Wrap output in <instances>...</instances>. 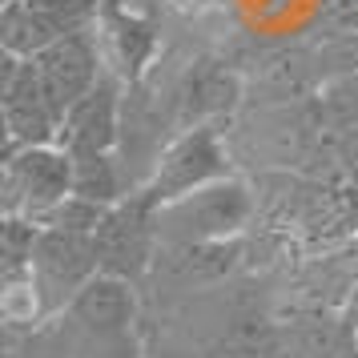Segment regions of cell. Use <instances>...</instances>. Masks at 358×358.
I'll list each match as a JSON object with an SVG mask.
<instances>
[{
  "label": "cell",
  "instance_id": "1",
  "mask_svg": "<svg viewBox=\"0 0 358 358\" xmlns=\"http://www.w3.org/2000/svg\"><path fill=\"white\" fill-rule=\"evenodd\" d=\"M258 194L245 178H217L194 194L157 206L162 242H238L258 222Z\"/></svg>",
  "mask_w": 358,
  "mask_h": 358
},
{
  "label": "cell",
  "instance_id": "2",
  "mask_svg": "<svg viewBox=\"0 0 358 358\" xmlns=\"http://www.w3.org/2000/svg\"><path fill=\"white\" fill-rule=\"evenodd\" d=\"M93 245H97L101 274L129 278V282L141 286L153 270V262H157V250H162L157 201L145 189H133L125 201H117L113 210L105 213V222L93 234Z\"/></svg>",
  "mask_w": 358,
  "mask_h": 358
},
{
  "label": "cell",
  "instance_id": "3",
  "mask_svg": "<svg viewBox=\"0 0 358 358\" xmlns=\"http://www.w3.org/2000/svg\"><path fill=\"white\" fill-rule=\"evenodd\" d=\"M4 213L33 217L36 226L73 194V153L57 145H24L4 153Z\"/></svg>",
  "mask_w": 358,
  "mask_h": 358
},
{
  "label": "cell",
  "instance_id": "4",
  "mask_svg": "<svg viewBox=\"0 0 358 358\" xmlns=\"http://www.w3.org/2000/svg\"><path fill=\"white\" fill-rule=\"evenodd\" d=\"M217 178H229V149L222 141V129L217 125H194V129H181L162 149V157L153 162L149 178L137 189H145L157 206H169V201L194 194Z\"/></svg>",
  "mask_w": 358,
  "mask_h": 358
},
{
  "label": "cell",
  "instance_id": "5",
  "mask_svg": "<svg viewBox=\"0 0 358 358\" xmlns=\"http://www.w3.org/2000/svg\"><path fill=\"white\" fill-rule=\"evenodd\" d=\"M0 117H4V141L8 149L52 145L61 129V113L52 109L49 93L41 85L36 61L4 57L0 65Z\"/></svg>",
  "mask_w": 358,
  "mask_h": 358
},
{
  "label": "cell",
  "instance_id": "6",
  "mask_svg": "<svg viewBox=\"0 0 358 358\" xmlns=\"http://www.w3.org/2000/svg\"><path fill=\"white\" fill-rule=\"evenodd\" d=\"M93 274H101L97 266V245L89 234H69V229H41V242L33 254V278L45 302H49L52 318H61L69 310V302L77 298L85 282Z\"/></svg>",
  "mask_w": 358,
  "mask_h": 358
},
{
  "label": "cell",
  "instance_id": "7",
  "mask_svg": "<svg viewBox=\"0 0 358 358\" xmlns=\"http://www.w3.org/2000/svg\"><path fill=\"white\" fill-rule=\"evenodd\" d=\"M61 318L93 338H133L141 326V286L117 274H93Z\"/></svg>",
  "mask_w": 358,
  "mask_h": 358
},
{
  "label": "cell",
  "instance_id": "8",
  "mask_svg": "<svg viewBox=\"0 0 358 358\" xmlns=\"http://www.w3.org/2000/svg\"><path fill=\"white\" fill-rule=\"evenodd\" d=\"M36 73H41V85H45V93H49L52 109L65 117L69 109L109 73L93 24H89V29H73V33L61 36L52 49L41 52V57H36Z\"/></svg>",
  "mask_w": 358,
  "mask_h": 358
},
{
  "label": "cell",
  "instance_id": "9",
  "mask_svg": "<svg viewBox=\"0 0 358 358\" xmlns=\"http://www.w3.org/2000/svg\"><path fill=\"white\" fill-rule=\"evenodd\" d=\"M121 77L105 73L89 93H85L57 129V145L81 157V153H113L121 145V125H125V97H121Z\"/></svg>",
  "mask_w": 358,
  "mask_h": 358
},
{
  "label": "cell",
  "instance_id": "10",
  "mask_svg": "<svg viewBox=\"0 0 358 358\" xmlns=\"http://www.w3.org/2000/svg\"><path fill=\"white\" fill-rule=\"evenodd\" d=\"M245 258V238L238 242H162L149 278L165 282L169 290L197 294L222 286Z\"/></svg>",
  "mask_w": 358,
  "mask_h": 358
},
{
  "label": "cell",
  "instance_id": "11",
  "mask_svg": "<svg viewBox=\"0 0 358 358\" xmlns=\"http://www.w3.org/2000/svg\"><path fill=\"white\" fill-rule=\"evenodd\" d=\"M97 45H101V57H105V69L121 77L125 85H137L141 77L149 73L153 57H157V29L153 20L137 17L121 4H101L97 8Z\"/></svg>",
  "mask_w": 358,
  "mask_h": 358
},
{
  "label": "cell",
  "instance_id": "12",
  "mask_svg": "<svg viewBox=\"0 0 358 358\" xmlns=\"http://www.w3.org/2000/svg\"><path fill=\"white\" fill-rule=\"evenodd\" d=\"M238 101H242V77L229 65H222V61L201 57V61H194L181 73L178 89H173V121L181 129L213 125L217 117L234 113Z\"/></svg>",
  "mask_w": 358,
  "mask_h": 358
},
{
  "label": "cell",
  "instance_id": "13",
  "mask_svg": "<svg viewBox=\"0 0 358 358\" xmlns=\"http://www.w3.org/2000/svg\"><path fill=\"white\" fill-rule=\"evenodd\" d=\"M73 29H89V24H73L65 17L41 13L24 0H4V8H0V52L20 57V61H36L41 52L52 49Z\"/></svg>",
  "mask_w": 358,
  "mask_h": 358
},
{
  "label": "cell",
  "instance_id": "14",
  "mask_svg": "<svg viewBox=\"0 0 358 358\" xmlns=\"http://www.w3.org/2000/svg\"><path fill=\"white\" fill-rule=\"evenodd\" d=\"M137 185H129L125 165L117 162V153H81L73 157V194L85 201H97L113 210L117 201H125Z\"/></svg>",
  "mask_w": 358,
  "mask_h": 358
},
{
  "label": "cell",
  "instance_id": "15",
  "mask_svg": "<svg viewBox=\"0 0 358 358\" xmlns=\"http://www.w3.org/2000/svg\"><path fill=\"white\" fill-rule=\"evenodd\" d=\"M0 318L8 326V334H29V338L45 322H52V310L45 302L41 286H36L33 270L4 274V286H0Z\"/></svg>",
  "mask_w": 358,
  "mask_h": 358
},
{
  "label": "cell",
  "instance_id": "16",
  "mask_svg": "<svg viewBox=\"0 0 358 358\" xmlns=\"http://www.w3.org/2000/svg\"><path fill=\"white\" fill-rule=\"evenodd\" d=\"M41 229L33 217H20V213H4L0 222V270L4 274H24L33 270V254H36V242H41Z\"/></svg>",
  "mask_w": 358,
  "mask_h": 358
},
{
  "label": "cell",
  "instance_id": "17",
  "mask_svg": "<svg viewBox=\"0 0 358 358\" xmlns=\"http://www.w3.org/2000/svg\"><path fill=\"white\" fill-rule=\"evenodd\" d=\"M105 213H109V206H97V201H85V197L69 194L57 210L41 222V226H52V229H69V234H97V226L105 222Z\"/></svg>",
  "mask_w": 358,
  "mask_h": 358
},
{
  "label": "cell",
  "instance_id": "18",
  "mask_svg": "<svg viewBox=\"0 0 358 358\" xmlns=\"http://www.w3.org/2000/svg\"><path fill=\"white\" fill-rule=\"evenodd\" d=\"M141 358H206V355H201V346H194L185 334L165 330V334L141 338Z\"/></svg>",
  "mask_w": 358,
  "mask_h": 358
},
{
  "label": "cell",
  "instance_id": "19",
  "mask_svg": "<svg viewBox=\"0 0 358 358\" xmlns=\"http://www.w3.org/2000/svg\"><path fill=\"white\" fill-rule=\"evenodd\" d=\"M24 4H33L41 13H52V17H65L73 24H93L97 20V0H24Z\"/></svg>",
  "mask_w": 358,
  "mask_h": 358
},
{
  "label": "cell",
  "instance_id": "20",
  "mask_svg": "<svg viewBox=\"0 0 358 358\" xmlns=\"http://www.w3.org/2000/svg\"><path fill=\"white\" fill-rule=\"evenodd\" d=\"M342 318H346L350 330L358 334V282H355V290H350V302H346V310H342Z\"/></svg>",
  "mask_w": 358,
  "mask_h": 358
},
{
  "label": "cell",
  "instance_id": "21",
  "mask_svg": "<svg viewBox=\"0 0 358 358\" xmlns=\"http://www.w3.org/2000/svg\"><path fill=\"white\" fill-rule=\"evenodd\" d=\"M173 4H181V8H189V13H201V8H210L213 0H173Z\"/></svg>",
  "mask_w": 358,
  "mask_h": 358
}]
</instances>
